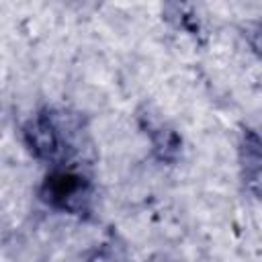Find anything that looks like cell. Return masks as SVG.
<instances>
[{
  "instance_id": "obj_1",
  "label": "cell",
  "mask_w": 262,
  "mask_h": 262,
  "mask_svg": "<svg viewBox=\"0 0 262 262\" xmlns=\"http://www.w3.org/2000/svg\"><path fill=\"white\" fill-rule=\"evenodd\" d=\"M27 141L31 149L41 158H55L61 149L59 137V123L51 115H39L27 127Z\"/></svg>"
},
{
  "instance_id": "obj_5",
  "label": "cell",
  "mask_w": 262,
  "mask_h": 262,
  "mask_svg": "<svg viewBox=\"0 0 262 262\" xmlns=\"http://www.w3.org/2000/svg\"><path fill=\"white\" fill-rule=\"evenodd\" d=\"M90 262H119L117 260V256L113 254V252H108V250H102V252H98Z\"/></svg>"
},
{
  "instance_id": "obj_3",
  "label": "cell",
  "mask_w": 262,
  "mask_h": 262,
  "mask_svg": "<svg viewBox=\"0 0 262 262\" xmlns=\"http://www.w3.org/2000/svg\"><path fill=\"white\" fill-rule=\"evenodd\" d=\"M244 168L250 178V182H258L262 178V141L254 135L248 133L244 137Z\"/></svg>"
},
{
  "instance_id": "obj_4",
  "label": "cell",
  "mask_w": 262,
  "mask_h": 262,
  "mask_svg": "<svg viewBox=\"0 0 262 262\" xmlns=\"http://www.w3.org/2000/svg\"><path fill=\"white\" fill-rule=\"evenodd\" d=\"M252 45L256 47L258 53H262V23H258L252 31Z\"/></svg>"
},
{
  "instance_id": "obj_2",
  "label": "cell",
  "mask_w": 262,
  "mask_h": 262,
  "mask_svg": "<svg viewBox=\"0 0 262 262\" xmlns=\"http://www.w3.org/2000/svg\"><path fill=\"white\" fill-rule=\"evenodd\" d=\"M45 194L51 203H55L63 209H74L76 205H82L86 188H84V182L80 176L68 174V172H57L47 178Z\"/></svg>"
}]
</instances>
